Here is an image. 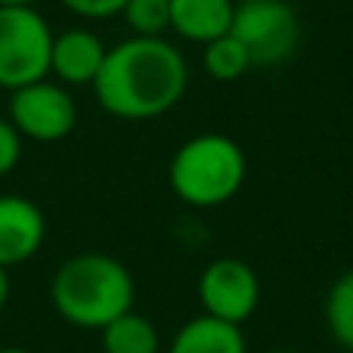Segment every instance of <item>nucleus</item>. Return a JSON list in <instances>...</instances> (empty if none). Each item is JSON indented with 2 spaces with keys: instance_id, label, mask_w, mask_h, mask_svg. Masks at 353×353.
<instances>
[{
  "instance_id": "obj_5",
  "label": "nucleus",
  "mask_w": 353,
  "mask_h": 353,
  "mask_svg": "<svg viewBox=\"0 0 353 353\" xmlns=\"http://www.w3.org/2000/svg\"><path fill=\"white\" fill-rule=\"evenodd\" d=\"M230 34L242 41L254 68H270L294 56L301 43V22L288 0H239Z\"/></svg>"
},
{
  "instance_id": "obj_19",
  "label": "nucleus",
  "mask_w": 353,
  "mask_h": 353,
  "mask_svg": "<svg viewBox=\"0 0 353 353\" xmlns=\"http://www.w3.org/2000/svg\"><path fill=\"white\" fill-rule=\"evenodd\" d=\"M41 0H0V6H37Z\"/></svg>"
},
{
  "instance_id": "obj_3",
  "label": "nucleus",
  "mask_w": 353,
  "mask_h": 353,
  "mask_svg": "<svg viewBox=\"0 0 353 353\" xmlns=\"http://www.w3.org/2000/svg\"><path fill=\"white\" fill-rule=\"evenodd\" d=\"M248 159L226 134H195L176 146L168 165V186L183 205L211 211L232 201L245 186Z\"/></svg>"
},
{
  "instance_id": "obj_10",
  "label": "nucleus",
  "mask_w": 353,
  "mask_h": 353,
  "mask_svg": "<svg viewBox=\"0 0 353 353\" xmlns=\"http://www.w3.org/2000/svg\"><path fill=\"white\" fill-rule=\"evenodd\" d=\"M239 0H171V31L180 41L211 43L230 34Z\"/></svg>"
},
{
  "instance_id": "obj_4",
  "label": "nucleus",
  "mask_w": 353,
  "mask_h": 353,
  "mask_svg": "<svg viewBox=\"0 0 353 353\" xmlns=\"http://www.w3.org/2000/svg\"><path fill=\"white\" fill-rule=\"evenodd\" d=\"M53 37L37 6H0V87L12 93L50 78Z\"/></svg>"
},
{
  "instance_id": "obj_21",
  "label": "nucleus",
  "mask_w": 353,
  "mask_h": 353,
  "mask_svg": "<svg viewBox=\"0 0 353 353\" xmlns=\"http://www.w3.org/2000/svg\"><path fill=\"white\" fill-rule=\"evenodd\" d=\"M261 353H304V350H288V347H273V350H261Z\"/></svg>"
},
{
  "instance_id": "obj_17",
  "label": "nucleus",
  "mask_w": 353,
  "mask_h": 353,
  "mask_svg": "<svg viewBox=\"0 0 353 353\" xmlns=\"http://www.w3.org/2000/svg\"><path fill=\"white\" fill-rule=\"evenodd\" d=\"M22 143L25 140L10 124V118L0 115V176L16 171V165L22 161Z\"/></svg>"
},
{
  "instance_id": "obj_1",
  "label": "nucleus",
  "mask_w": 353,
  "mask_h": 353,
  "mask_svg": "<svg viewBox=\"0 0 353 353\" xmlns=\"http://www.w3.org/2000/svg\"><path fill=\"white\" fill-rule=\"evenodd\" d=\"M189 62L168 37H134L109 47L93 81L103 112L121 121H152L186 97Z\"/></svg>"
},
{
  "instance_id": "obj_18",
  "label": "nucleus",
  "mask_w": 353,
  "mask_h": 353,
  "mask_svg": "<svg viewBox=\"0 0 353 353\" xmlns=\"http://www.w3.org/2000/svg\"><path fill=\"white\" fill-rule=\"evenodd\" d=\"M6 301H10V270L0 267V310L6 307Z\"/></svg>"
},
{
  "instance_id": "obj_13",
  "label": "nucleus",
  "mask_w": 353,
  "mask_h": 353,
  "mask_svg": "<svg viewBox=\"0 0 353 353\" xmlns=\"http://www.w3.org/2000/svg\"><path fill=\"white\" fill-rule=\"evenodd\" d=\"M323 316H325V329H329L332 341L341 350L353 353V270H344L329 285Z\"/></svg>"
},
{
  "instance_id": "obj_2",
  "label": "nucleus",
  "mask_w": 353,
  "mask_h": 353,
  "mask_svg": "<svg viewBox=\"0 0 353 353\" xmlns=\"http://www.w3.org/2000/svg\"><path fill=\"white\" fill-rule=\"evenodd\" d=\"M50 301L68 325L103 332L112 319L134 310L137 282L118 257L81 251L59 263L50 279Z\"/></svg>"
},
{
  "instance_id": "obj_12",
  "label": "nucleus",
  "mask_w": 353,
  "mask_h": 353,
  "mask_svg": "<svg viewBox=\"0 0 353 353\" xmlns=\"http://www.w3.org/2000/svg\"><path fill=\"white\" fill-rule=\"evenodd\" d=\"M99 344H103V353H161L159 325L137 310L112 319L99 332Z\"/></svg>"
},
{
  "instance_id": "obj_15",
  "label": "nucleus",
  "mask_w": 353,
  "mask_h": 353,
  "mask_svg": "<svg viewBox=\"0 0 353 353\" xmlns=\"http://www.w3.org/2000/svg\"><path fill=\"white\" fill-rule=\"evenodd\" d=\"M121 19L134 37H165L171 31V0H128Z\"/></svg>"
},
{
  "instance_id": "obj_14",
  "label": "nucleus",
  "mask_w": 353,
  "mask_h": 353,
  "mask_svg": "<svg viewBox=\"0 0 353 353\" xmlns=\"http://www.w3.org/2000/svg\"><path fill=\"white\" fill-rule=\"evenodd\" d=\"M201 65H205L208 78L220 81V84H232V81L245 78V74L254 68L248 50L242 47V41L232 34H223L217 41L205 43L201 50Z\"/></svg>"
},
{
  "instance_id": "obj_6",
  "label": "nucleus",
  "mask_w": 353,
  "mask_h": 353,
  "mask_svg": "<svg viewBox=\"0 0 353 353\" xmlns=\"http://www.w3.org/2000/svg\"><path fill=\"white\" fill-rule=\"evenodd\" d=\"M199 307L205 316L245 325L261 307V276L242 257H214L195 282Z\"/></svg>"
},
{
  "instance_id": "obj_16",
  "label": "nucleus",
  "mask_w": 353,
  "mask_h": 353,
  "mask_svg": "<svg viewBox=\"0 0 353 353\" xmlns=\"http://www.w3.org/2000/svg\"><path fill=\"white\" fill-rule=\"evenodd\" d=\"M72 16L78 19H90V22H103V19H115L121 16L128 0H59Z\"/></svg>"
},
{
  "instance_id": "obj_7",
  "label": "nucleus",
  "mask_w": 353,
  "mask_h": 353,
  "mask_svg": "<svg viewBox=\"0 0 353 353\" xmlns=\"http://www.w3.org/2000/svg\"><path fill=\"white\" fill-rule=\"evenodd\" d=\"M6 118L22 140L31 143H59L78 124V103L59 81H34L10 93Z\"/></svg>"
},
{
  "instance_id": "obj_8",
  "label": "nucleus",
  "mask_w": 353,
  "mask_h": 353,
  "mask_svg": "<svg viewBox=\"0 0 353 353\" xmlns=\"http://www.w3.org/2000/svg\"><path fill=\"white\" fill-rule=\"evenodd\" d=\"M47 242V217L25 195H0V267L28 263Z\"/></svg>"
},
{
  "instance_id": "obj_22",
  "label": "nucleus",
  "mask_w": 353,
  "mask_h": 353,
  "mask_svg": "<svg viewBox=\"0 0 353 353\" xmlns=\"http://www.w3.org/2000/svg\"><path fill=\"white\" fill-rule=\"evenodd\" d=\"M288 3H301V0H288Z\"/></svg>"
},
{
  "instance_id": "obj_11",
  "label": "nucleus",
  "mask_w": 353,
  "mask_h": 353,
  "mask_svg": "<svg viewBox=\"0 0 353 353\" xmlns=\"http://www.w3.org/2000/svg\"><path fill=\"white\" fill-rule=\"evenodd\" d=\"M165 353H248V338L242 325L199 313L174 332Z\"/></svg>"
},
{
  "instance_id": "obj_20",
  "label": "nucleus",
  "mask_w": 353,
  "mask_h": 353,
  "mask_svg": "<svg viewBox=\"0 0 353 353\" xmlns=\"http://www.w3.org/2000/svg\"><path fill=\"white\" fill-rule=\"evenodd\" d=\"M0 353H34V350H28V347H0Z\"/></svg>"
},
{
  "instance_id": "obj_9",
  "label": "nucleus",
  "mask_w": 353,
  "mask_h": 353,
  "mask_svg": "<svg viewBox=\"0 0 353 353\" xmlns=\"http://www.w3.org/2000/svg\"><path fill=\"white\" fill-rule=\"evenodd\" d=\"M105 41L90 28H65L53 37L50 74L62 87H93L105 62Z\"/></svg>"
}]
</instances>
